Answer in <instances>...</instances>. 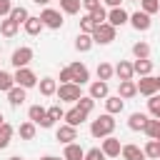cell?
<instances>
[{
	"label": "cell",
	"mask_w": 160,
	"mask_h": 160,
	"mask_svg": "<svg viewBox=\"0 0 160 160\" xmlns=\"http://www.w3.org/2000/svg\"><path fill=\"white\" fill-rule=\"evenodd\" d=\"M112 130H115V118L110 112H102L90 125V135L92 138H108V135H112Z\"/></svg>",
	"instance_id": "6da1fadb"
},
{
	"label": "cell",
	"mask_w": 160,
	"mask_h": 160,
	"mask_svg": "<svg viewBox=\"0 0 160 160\" xmlns=\"http://www.w3.org/2000/svg\"><path fill=\"white\" fill-rule=\"evenodd\" d=\"M115 30H118V28H112L110 22H100V25L92 30V42H98V45H110V42L115 40Z\"/></svg>",
	"instance_id": "7a4b0ae2"
},
{
	"label": "cell",
	"mask_w": 160,
	"mask_h": 160,
	"mask_svg": "<svg viewBox=\"0 0 160 160\" xmlns=\"http://www.w3.org/2000/svg\"><path fill=\"white\" fill-rule=\"evenodd\" d=\"M55 95H58L60 102H75V100L82 95V90H80L78 82H60V88H58Z\"/></svg>",
	"instance_id": "3957f363"
},
{
	"label": "cell",
	"mask_w": 160,
	"mask_h": 160,
	"mask_svg": "<svg viewBox=\"0 0 160 160\" xmlns=\"http://www.w3.org/2000/svg\"><path fill=\"white\" fill-rule=\"evenodd\" d=\"M12 78H15V85H20V88H25V90H30V88L38 85V75H35L30 68H18Z\"/></svg>",
	"instance_id": "277c9868"
},
{
	"label": "cell",
	"mask_w": 160,
	"mask_h": 160,
	"mask_svg": "<svg viewBox=\"0 0 160 160\" xmlns=\"http://www.w3.org/2000/svg\"><path fill=\"white\" fill-rule=\"evenodd\" d=\"M40 20H42V25L50 28V30H60V28H62V12H60V10L45 8V10L40 12Z\"/></svg>",
	"instance_id": "5b68a950"
},
{
	"label": "cell",
	"mask_w": 160,
	"mask_h": 160,
	"mask_svg": "<svg viewBox=\"0 0 160 160\" xmlns=\"http://www.w3.org/2000/svg\"><path fill=\"white\" fill-rule=\"evenodd\" d=\"M28 118H30L35 125H40V128H52V120L48 118V110H45L42 105H30Z\"/></svg>",
	"instance_id": "8992f818"
},
{
	"label": "cell",
	"mask_w": 160,
	"mask_h": 160,
	"mask_svg": "<svg viewBox=\"0 0 160 160\" xmlns=\"http://www.w3.org/2000/svg\"><path fill=\"white\" fill-rule=\"evenodd\" d=\"M30 60H32V48L22 45V48L12 50V58H10V62L15 65V70H18V68H28V62H30Z\"/></svg>",
	"instance_id": "52a82bcc"
},
{
	"label": "cell",
	"mask_w": 160,
	"mask_h": 160,
	"mask_svg": "<svg viewBox=\"0 0 160 160\" xmlns=\"http://www.w3.org/2000/svg\"><path fill=\"white\" fill-rule=\"evenodd\" d=\"M128 22L138 30V32H145V30H150V25H152V20H150V15L148 12H142V10H138V12H132L130 18H128Z\"/></svg>",
	"instance_id": "ba28073f"
},
{
	"label": "cell",
	"mask_w": 160,
	"mask_h": 160,
	"mask_svg": "<svg viewBox=\"0 0 160 160\" xmlns=\"http://www.w3.org/2000/svg\"><path fill=\"white\" fill-rule=\"evenodd\" d=\"M100 150L105 152V158H120V150H122V145H120V138H112V135L102 138V145H100Z\"/></svg>",
	"instance_id": "9c48e42d"
},
{
	"label": "cell",
	"mask_w": 160,
	"mask_h": 160,
	"mask_svg": "<svg viewBox=\"0 0 160 160\" xmlns=\"http://www.w3.org/2000/svg\"><path fill=\"white\" fill-rule=\"evenodd\" d=\"M135 85H138V92H140V95H145V98H150V95H155V92H158V80H155L152 75H142Z\"/></svg>",
	"instance_id": "30bf717a"
},
{
	"label": "cell",
	"mask_w": 160,
	"mask_h": 160,
	"mask_svg": "<svg viewBox=\"0 0 160 160\" xmlns=\"http://www.w3.org/2000/svg\"><path fill=\"white\" fill-rule=\"evenodd\" d=\"M68 68H70V72H72V82H78V85H85V82L90 80V70H88L82 62H70Z\"/></svg>",
	"instance_id": "8fae6325"
},
{
	"label": "cell",
	"mask_w": 160,
	"mask_h": 160,
	"mask_svg": "<svg viewBox=\"0 0 160 160\" xmlns=\"http://www.w3.org/2000/svg\"><path fill=\"white\" fill-rule=\"evenodd\" d=\"M55 140L58 142H62V145H68V142H72V140H78V128H72V125H60L58 128V132H55Z\"/></svg>",
	"instance_id": "7c38bea8"
},
{
	"label": "cell",
	"mask_w": 160,
	"mask_h": 160,
	"mask_svg": "<svg viewBox=\"0 0 160 160\" xmlns=\"http://www.w3.org/2000/svg\"><path fill=\"white\" fill-rule=\"evenodd\" d=\"M128 18H130V15H128L122 8H110V12H108V20H105V22H110L112 28H120V25H125V22H128Z\"/></svg>",
	"instance_id": "4fadbf2b"
},
{
	"label": "cell",
	"mask_w": 160,
	"mask_h": 160,
	"mask_svg": "<svg viewBox=\"0 0 160 160\" xmlns=\"http://www.w3.org/2000/svg\"><path fill=\"white\" fill-rule=\"evenodd\" d=\"M110 95V85L105 82V80H95L92 85H90V98L92 100H105Z\"/></svg>",
	"instance_id": "5bb4252c"
},
{
	"label": "cell",
	"mask_w": 160,
	"mask_h": 160,
	"mask_svg": "<svg viewBox=\"0 0 160 160\" xmlns=\"http://www.w3.org/2000/svg\"><path fill=\"white\" fill-rule=\"evenodd\" d=\"M122 108H125V100L120 95H108L105 98V112L118 115V112H122Z\"/></svg>",
	"instance_id": "9a60e30c"
},
{
	"label": "cell",
	"mask_w": 160,
	"mask_h": 160,
	"mask_svg": "<svg viewBox=\"0 0 160 160\" xmlns=\"http://www.w3.org/2000/svg\"><path fill=\"white\" fill-rule=\"evenodd\" d=\"M8 102H10L12 108H20V105L25 102V88H20V85H12V88L8 90Z\"/></svg>",
	"instance_id": "2e32d148"
},
{
	"label": "cell",
	"mask_w": 160,
	"mask_h": 160,
	"mask_svg": "<svg viewBox=\"0 0 160 160\" xmlns=\"http://www.w3.org/2000/svg\"><path fill=\"white\" fill-rule=\"evenodd\" d=\"M85 118H88V112H82L78 105H75L72 110H68V112H65V122H68V125H72V128L82 125V122H85Z\"/></svg>",
	"instance_id": "e0dca14e"
},
{
	"label": "cell",
	"mask_w": 160,
	"mask_h": 160,
	"mask_svg": "<svg viewBox=\"0 0 160 160\" xmlns=\"http://www.w3.org/2000/svg\"><path fill=\"white\" fill-rule=\"evenodd\" d=\"M120 155H122V160H145V152L138 145H122Z\"/></svg>",
	"instance_id": "ac0fdd59"
},
{
	"label": "cell",
	"mask_w": 160,
	"mask_h": 160,
	"mask_svg": "<svg viewBox=\"0 0 160 160\" xmlns=\"http://www.w3.org/2000/svg\"><path fill=\"white\" fill-rule=\"evenodd\" d=\"M22 28H25V32H28V35H40V30H42L45 25H42L40 15H38V18H35V15H30V18L22 22Z\"/></svg>",
	"instance_id": "d6986e66"
},
{
	"label": "cell",
	"mask_w": 160,
	"mask_h": 160,
	"mask_svg": "<svg viewBox=\"0 0 160 160\" xmlns=\"http://www.w3.org/2000/svg\"><path fill=\"white\" fill-rule=\"evenodd\" d=\"M115 75H118L120 80H132V75H135V70H132V62H128V60H120V62L115 65Z\"/></svg>",
	"instance_id": "ffe728a7"
},
{
	"label": "cell",
	"mask_w": 160,
	"mask_h": 160,
	"mask_svg": "<svg viewBox=\"0 0 160 160\" xmlns=\"http://www.w3.org/2000/svg\"><path fill=\"white\" fill-rule=\"evenodd\" d=\"M38 88H40V95L50 98V95L58 92V80H55V78H42V80L38 82Z\"/></svg>",
	"instance_id": "44dd1931"
},
{
	"label": "cell",
	"mask_w": 160,
	"mask_h": 160,
	"mask_svg": "<svg viewBox=\"0 0 160 160\" xmlns=\"http://www.w3.org/2000/svg\"><path fill=\"white\" fill-rule=\"evenodd\" d=\"M62 158H65V160H82V158H85V150H82L78 142H68Z\"/></svg>",
	"instance_id": "7402d4cb"
},
{
	"label": "cell",
	"mask_w": 160,
	"mask_h": 160,
	"mask_svg": "<svg viewBox=\"0 0 160 160\" xmlns=\"http://www.w3.org/2000/svg\"><path fill=\"white\" fill-rule=\"evenodd\" d=\"M118 95H120L122 100H128V98H132V95H138V85H135L132 80H120V88H118Z\"/></svg>",
	"instance_id": "603a6c76"
},
{
	"label": "cell",
	"mask_w": 160,
	"mask_h": 160,
	"mask_svg": "<svg viewBox=\"0 0 160 160\" xmlns=\"http://www.w3.org/2000/svg\"><path fill=\"white\" fill-rule=\"evenodd\" d=\"M145 125H148V115L145 112H132L130 120H128V128L130 130H145Z\"/></svg>",
	"instance_id": "cb8c5ba5"
},
{
	"label": "cell",
	"mask_w": 160,
	"mask_h": 160,
	"mask_svg": "<svg viewBox=\"0 0 160 160\" xmlns=\"http://www.w3.org/2000/svg\"><path fill=\"white\" fill-rule=\"evenodd\" d=\"M92 45H95V42H92V35H88V32H80V35L75 38V50H80V52H88Z\"/></svg>",
	"instance_id": "d4e9b609"
},
{
	"label": "cell",
	"mask_w": 160,
	"mask_h": 160,
	"mask_svg": "<svg viewBox=\"0 0 160 160\" xmlns=\"http://www.w3.org/2000/svg\"><path fill=\"white\" fill-rule=\"evenodd\" d=\"M132 70H135V75H140V78H142V75H150V72H152V62H150L148 58L135 60V62H132Z\"/></svg>",
	"instance_id": "484cf974"
},
{
	"label": "cell",
	"mask_w": 160,
	"mask_h": 160,
	"mask_svg": "<svg viewBox=\"0 0 160 160\" xmlns=\"http://www.w3.org/2000/svg\"><path fill=\"white\" fill-rule=\"evenodd\" d=\"M80 8H82V0H60V10H62L65 15L80 12Z\"/></svg>",
	"instance_id": "4316f807"
},
{
	"label": "cell",
	"mask_w": 160,
	"mask_h": 160,
	"mask_svg": "<svg viewBox=\"0 0 160 160\" xmlns=\"http://www.w3.org/2000/svg\"><path fill=\"white\" fill-rule=\"evenodd\" d=\"M18 28H20V25H18L15 20H10V18H5V20L0 22V35H5V38H12V35L18 32Z\"/></svg>",
	"instance_id": "83f0119b"
},
{
	"label": "cell",
	"mask_w": 160,
	"mask_h": 160,
	"mask_svg": "<svg viewBox=\"0 0 160 160\" xmlns=\"http://www.w3.org/2000/svg\"><path fill=\"white\" fill-rule=\"evenodd\" d=\"M150 140H155L158 135H160V120L158 118H148V125H145V130H142Z\"/></svg>",
	"instance_id": "f1b7e54d"
},
{
	"label": "cell",
	"mask_w": 160,
	"mask_h": 160,
	"mask_svg": "<svg viewBox=\"0 0 160 160\" xmlns=\"http://www.w3.org/2000/svg\"><path fill=\"white\" fill-rule=\"evenodd\" d=\"M10 138H12V125L10 122H2L0 125V150H5L10 145Z\"/></svg>",
	"instance_id": "f546056e"
},
{
	"label": "cell",
	"mask_w": 160,
	"mask_h": 160,
	"mask_svg": "<svg viewBox=\"0 0 160 160\" xmlns=\"http://www.w3.org/2000/svg\"><path fill=\"white\" fill-rule=\"evenodd\" d=\"M142 152H145V158L158 160V158H160V142H158V140H148L145 148H142Z\"/></svg>",
	"instance_id": "4dcf8cb0"
},
{
	"label": "cell",
	"mask_w": 160,
	"mask_h": 160,
	"mask_svg": "<svg viewBox=\"0 0 160 160\" xmlns=\"http://www.w3.org/2000/svg\"><path fill=\"white\" fill-rule=\"evenodd\" d=\"M8 18H10V20H15V22H18V25H22V22H25V20H28V18H30V12H28V10H25V8H22V5H20V8H12V10H10V15H8Z\"/></svg>",
	"instance_id": "1f68e13d"
},
{
	"label": "cell",
	"mask_w": 160,
	"mask_h": 160,
	"mask_svg": "<svg viewBox=\"0 0 160 160\" xmlns=\"http://www.w3.org/2000/svg\"><path fill=\"white\" fill-rule=\"evenodd\" d=\"M132 55H135V60H142V58H150V45L148 42H135L132 45Z\"/></svg>",
	"instance_id": "d6a6232c"
},
{
	"label": "cell",
	"mask_w": 160,
	"mask_h": 160,
	"mask_svg": "<svg viewBox=\"0 0 160 160\" xmlns=\"http://www.w3.org/2000/svg\"><path fill=\"white\" fill-rule=\"evenodd\" d=\"M112 75H115V68H112L110 62H100V65H98V80H105V82H108Z\"/></svg>",
	"instance_id": "836d02e7"
},
{
	"label": "cell",
	"mask_w": 160,
	"mask_h": 160,
	"mask_svg": "<svg viewBox=\"0 0 160 160\" xmlns=\"http://www.w3.org/2000/svg\"><path fill=\"white\" fill-rule=\"evenodd\" d=\"M75 105H78L82 112H88V115H90V112H92V108H95V100H92L90 95H80V98L75 100Z\"/></svg>",
	"instance_id": "e575fe53"
},
{
	"label": "cell",
	"mask_w": 160,
	"mask_h": 160,
	"mask_svg": "<svg viewBox=\"0 0 160 160\" xmlns=\"http://www.w3.org/2000/svg\"><path fill=\"white\" fill-rule=\"evenodd\" d=\"M18 132H20V138H22V140H32V138H35V122H32V120L22 122V125L18 128Z\"/></svg>",
	"instance_id": "d590c367"
},
{
	"label": "cell",
	"mask_w": 160,
	"mask_h": 160,
	"mask_svg": "<svg viewBox=\"0 0 160 160\" xmlns=\"http://www.w3.org/2000/svg\"><path fill=\"white\" fill-rule=\"evenodd\" d=\"M12 85H15V78H12L10 72L0 70V92H8V90H10Z\"/></svg>",
	"instance_id": "8d00e7d4"
},
{
	"label": "cell",
	"mask_w": 160,
	"mask_h": 160,
	"mask_svg": "<svg viewBox=\"0 0 160 160\" xmlns=\"http://www.w3.org/2000/svg\"><path fill=\"white\" fill-rule=\"evenodd\" d=\"M138 2H140V10L148 12V15H152V12L160 10V0H138Z\"/></svg>",
	"instance_id": "74e56055"
},
{
	"label": "cell",
	"mask_w": 160,
	"mask_h": 160,
	"mask_svg": "<svg viewBox=\"0 0 160 160\" xmlns=\"http://www.w3.org/2000/svg\"><path fill=\"white\" fill-rule=\"evenodd\" d=\"M98 28V22L90 18V15H85V18H80V32H88V35H92V30Z\"/></svg>",
	"instance_id": "f35d334b"
},
{
	"label": "cell",
	"mask_w": 160,
	"mask_h": 160,
	"mask_svg": "<svg viewBox=\"0 0 160 160\" xmlns=\"http://www.w3.org/2000/svg\"><path fill=\"white\" fill-rule=\"evenodd\" d=\"M88 15H90V18H92V20H95V22H98V25H100V22H105V20H108V10H105V8H102V5H100V8H98V10H92V12H88Z\"/></svg>",
	"instance_id": "ab89813d"
},
{
	"label": "cell",
	"mask_w": 160,
	"mask_h": 160,
	"mask_svg": "<svg viewBox=\"0 0 160 160\" xmlns=\"http://www.w3.org/2000/svg\"><path fill=\"white\" fill-rule=\"evenodd\" d=\"M148 110H150L152 118L160 115V100H158V95H150V100H148Z\"/></svg>",
	"instance_id": "60d3db41"
},
{
	"label": "cell",
	"mask_w": 160,
	"mask_h": 160,
	"mask_svg": "<svg viewBox=\"0 0 160 160\" xmlns=\"http://www.w3.org/2000/svg\"><path fill=\"white\" fill-rule=\"evenodd\" d=\"M48 118L55 122V120H60V118H65V110L60 108V105H52V108H48Z\"/></svg>",
	"instance_id": "b9f144b4"
},
{
	"label": "cell",
	"mask_w": 160,
	"mask_h": 160,
	"mask_svg": "<svg viewBox=\"0 0 160 160\" xmlns=\"http://www.w3.org/2000/svg\"><path fill=\"white\" fill-rule=\"evenodd\" d=\"M82 160H105V152L100 150V148H92V150H88L85 152V158Z\"/></svg>",
	"instance_id": "7bdbcfd3"
},
{
	"label": "cell",
	"mask_w": 160,
	"mask_h": 160,
	"mask_svg": "<svg viewBox=\"0 0 160 160\" xmlns=\"http://www.w3.org/2000/svg\"><path fill=\"white\" fill-rule=\"evenodd\" d=\"M10 10H12V2L10 0H0V18H8Z\"/></svg>",
	"instance_id": "ee69618b"
},
{
	"label": "cell",
	"mask_w": 160,
	"mask_h": 160,
	"mask_svg": "<svg viewBox=\"0 0 160 160\" xmlns=\"http://www.w3.org/2000/svg\"><path fill=\"white\" fill-rule=\"evenodd\" d=\"M82 8H85L88 12H92V10L100 8V0H82Z\"/></svg>",
	"instance_id": "f6af8a7d"
},
{
	"label": "cell",
	"mask_w": 160,
	"mask_h": 160,
	"mask_svg": "<svg viewBox=\"0 0 160 160\" xmlns=\"http://www.w3.org/2000/svg\"><path fill=\"white\" fill-rule=\"evenodd\" d=\"M60 82H72V72H70V68H62V70H60Z\"/></svg>",
	"instance_id": "bcb514c9"
},
{
	"label": "cell",
	"mask_w": 160,
	"mask_h": 160,
	"mask_svg": "<svg viewBox=\"0 0 160 160\" xmlns=\"http://www.w3.org/2000/svg\"><path fill=\"white\" fill-rule=\"evenodd\" d=\"M105 2H108L110 8H120V2H122V0H105Z\"/></svg>",
	"instance_id": "7dc6e473"
},
{
	"label": "cell",
	"mask_w": 160,
	"mask_h": 160,
	"mask_svg": "<svg viewBox=\"0 0 160 160\" xmlns=\"http://www.w3.org/2000/svg\"><path fill=\"white\" fill-rule=\"evenodd\" d=\"M40 160H60V158H55V155H45V158H40ZM65 160V158H62Z\"/></svg>",
	"instance_id": "c3c4849f"
},
{
	"label": "cell",
	"mask_w": 160,
	"mask_h": 160,
	"mask_svg": "<svg viewBox=\"0 0 160 160\" xmlns=\"http://www.w3.org/2000/svg\"><path fill=\"white\" fill-rule=\"evenodd\" d=\"M32 2H35V5H48L50 0H32Z\"/></svg>",
	"instance_id": "681fc988"
},
{
	"label": "cell",
	"mask_w": 160,
	"mask_h": 160,
	"mask_svg": "<svg viewBox=\"0 0 160 160\" xmlns=\"http://www.w3.org/2000/svg\"><path fill=\"white\" fill-rule=\"evenodd\" d=\"M155 80H158V90H160V75H158V78H155Z\"/></svg>",
	"instance_id": "f907efd6"
},
{
	"label": "cell",
	"mask_w": 160,
	"mask_h": 160,
	"mask_svg": "<svg viewBox=\"0 0 160 160\" xmlns=\"http://www.w3.org/2000/svg\"><path fill=\"white\" fill-rule=\"evenodd\" d=\"M2 122H5V118H2V112H0V125H2Z\"/></svg>",
	"instance_id": "816d5d0a"
},
{
	"label": "cell",
	"mask_w": 160,
	"mask_h": 160,
	"mask_svg": "<svg viewBox=\"0 0 160 160\" xmlns=\"http://www.w3.org/2000/svg\"><path fill=\"white\" fill-rule=\"evenodd\" d=\"M10 160H22V158H18V155H15V158H10Z\"/></svg>",
	"instance_id": "f5cc1de1"
},
{
	"label": "cell",
	"mask_w": 160,
	"mask_h": 160,
	"mask_svg": "<svg viewBox=\"0 0 160 160\" xmlns=\"http://www.w3.org/2000/svg\"><path fill=\"white\" fill-rule=\"evenodd\" d=\"M155 140H158V142H160V135H158V138H155Z\"/></svg>",
	"instance_id": "db71d44e"
},
{
	"label": "cell",
	"mask_w": 160,
	"mask_h": 160,
	"mask_svg": "<svg viewBox=\"0 0 160 160\" xmlns=\"http://www.w3.org/2000/svg\"><path fill=\"white\" fill-rule=\"evenodd\" d=\"M130 2H138V0H130Z\"/></svg>",
	"instance_id": "11a10c76"
},
{
	"label": "cell",
	"mask_w": 160,
	"mask_h": 160,
	"mask_svg": "<svg viewBox=\"0 0 160 160\" xmlns=\"http://www.w3.org/2000/svg\"><path fill=\"white\" fill-rule=\"evenodd\" d=\"M158 120H160V115H158Z\"/></svg>",
	"instance_id": "9f6ffc18"
},
{
	"label": "cell",
	"mask_w": 160,
	"mask_h": 160,
	"mask_svg": "<svg viewBox=\"0 0 160 160\" xmlns=\"http://www.w3.org/2000/svg\"><path fill=\"white\" fill-rule=\"evenodd\" d=\"M158 100H160V95H158Z\"/></svg>",
	"instance_id": "6f0895ef"
},
{
	"label": "cell",
	"mask_w": 160,
	"mask_h": 160,
	"mask_svg": "<svg viewBox=\"0 0 160 160\" xmlns=\"http://www.w3.org/2000/svg\"><path fill=\"white\" fill-rule=\"evenodd\" d=\"M158 160H160V158H158Z\"/></svg>",
	"instance_id": "680465c9"
}]
</instances>
